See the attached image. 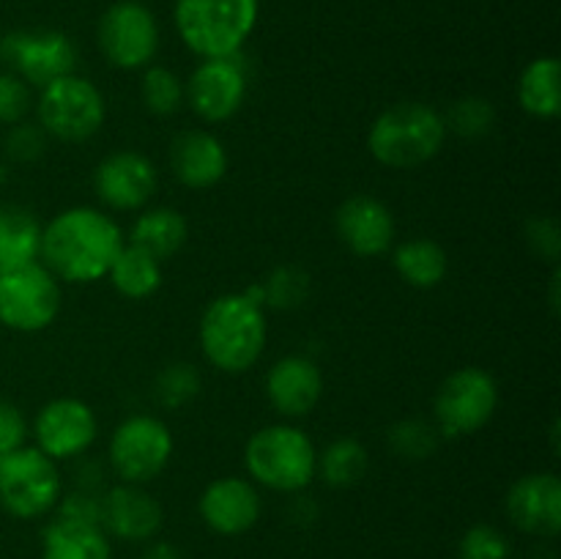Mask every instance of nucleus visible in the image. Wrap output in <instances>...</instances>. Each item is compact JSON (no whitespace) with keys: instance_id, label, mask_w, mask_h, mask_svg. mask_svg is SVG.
Returning <instances> with one entry per match:
<instances>
[{"instance_id":"obj_21","label":"nucleus","mask_w":561,"mask_h":559,"mask_svg":"<svg viewBox=\"0 0 561 559\" xmlns=\"http://www.w3.org/2000/svg\"><path fill=\"white\" fill-rule=\"evenodd\" d=\"M162 526V507L140 486L113 488L102 497V529L124 540H148Z\"/></svg>"},{"instance_id":"obj_3","label":"nucleus","mask_w":561,"mask_h":559,"mask_svg":"<svg viewBox=\"0 0 561 559\" xmlns=\"http://www.w3.org/2000/svg\"><path fill=\"white\" fill-rule=\"evenodd\" d=\"M444 140V115L422 102H400L383 110L367 132L373 159L392 170H411L431 162L442 151Z\"/></svg>"},{"instance_id":"obj_10","label":"nucleus","mask_w":561,"mask_h":559,"mask_svg":"<svg viewBox=\"0 0 561 559\" xmlns=\"http://www.w3.org/2000/svg\"><path fill=\"white\" fill-rule=\"evenodd\" d=\"M173 458V433L162 420L135 414L121 422L110 438V464L131 486L153 480Z\"/></svg>"},{"instance_id":"obj_9","label":"nucleus","mask_w":561,"mask_h":559,"mask_svg":"<svg viewBox=\"0 0 561 559\" xmlns=\"http://www.w3.org/2000/svg\"><path fill=\"white\" fill-rule=\"evenodd\" d=\"M58 464L38 447H20L0 464V504L16 518H38L58 507Z\"/></svg>"},{"instance_id":"obj_39","label":"nucleus","mask_w":561,"mask_h":559,"mask_svg":"<svg viewBox=\"0 0 561 559\" xmlns=\"http://www.w3.org/2000/svg\"><path fill=\"white\" fill-rule=\"evenodd\" d=\"M140 559H181V557L170 543H153V546L146 548V554H142Z\"/></svg>"},{"instance_id":"obj_32","label":"nucleus","mask_w":561,"mask_h":559,"mask_svg":"<svg viewBox=\"0 0 561 559\" xmlns=\"http://www.w3.org/2000/svg\"><path fill=\"white\" fill-rule=\"evenodd\" d=\"M444 124L463 137H482L496 124V110L488 99L463 96L449 107V115H444Z\"/></svg>"},{"instance_id":"obj_17","label":"nucleus","mask_w":561,"mask_h":559,"mask_svg":"<svg viewBox=\"0 0 561 559\" xmlns=\"http://www.w3.org/2000/svg\"><path fill=\"white\" fill-rule=\"evenodd\" d=\"M507 515L529 535L553 537L561 529V480L553 471H531L513 482L507 493Z\"/></svg>"},{"instance_id":"obj_20","label":"nucleus","mask_w":561,"mask_h":559,"mask_svg":"<svg viewBox=\"0 0 561 559\" xmlns=\"http://www.w3.org/2000/svg\"><path fill=\"white\" fill-rule=\"evenodd\" d=\"M168 162L175 179L190 190H208L228 173L225 142L206 129H186L175 135Z\"/></svg>"},{"instance_id":"obj_25","label":"nucleus","mask_w":561,"mask_h":559,"mask_svg":"<svg viewBox=\"0 0 561 559\" xmlns=\"http://www.w3.org/2000/svg\"><path fill=\"white\" fill-rule=\"evenodd\" d=\"M42 225L31 212L0 203V272L25 266L38 258Z\"/></svg>"},{"instance_id":"obj_35","label":"nucleus","mask_w":561,"mask_h":559,"mask_svg":"<svg viewBox=\"0 0 561 559\" xmlns=\"http://www.w3.org/2000/svg\"><path fill=\"white\" fill-rule=\"evenodd\" d=\"M31 102V85L11 71H0V124H20Z\"/></svg>"},{"instance_id":"obj_30","label":"nucleus","mask_w":561,"mask_h":559,"mask_svg":"<svg viewBox=\"0 0 561 559\" xmlns=\"http://www.w3.org/2000/svg\"><path fill=\"white\" fill-rule=\"evenodd\" d=\"M197 392H201V376H197L195 365H186V362L168 365L153 381V395L162 409H181V406L192 403Z\"/></svg>"},{"instance_id":"obj_36","label":"nucleus","mask_w":561,"mask_h":559,"mask_svg":"<svg viewBox=\"0 0 561 559\" xmlns=\"http://www.w3.org/2000/svg\"><path fill=\"white\" fill-rule=\"evenodd\" d=\"M25 436H27V425L22 411L16 409L14 403L0 400V464H3L11 453L25 447Z\"/></svg>"},{"instance_id":"obj_22","label":"nucleus","mask_w":561,"mask_h":559,"mask_svg":"<svg viewBox=\"0 0 561 559\" xmlns=\"http://www.w3.org/2000/svg\"><path fill=\"white\" fill-rule=\"evenodd\" d=\"M186 239H190V225H186L184 214L168 206L142 212L135 219L129 233V244L140 247V250H146L157 261L173 258L186 244Z\"/></svg>"},{"instance_id":"obj_4","label":"nucleus","mask_w":561,"mask_h":559,"mask_svg":"<svg viewBox=\"0 0 561 559\" xmlns=\"http://www.w3.org/2000/svg\"><path fill=\"white\" fill-rule=\"evenodd\" d=\"M257 9V0H175V31L201 58H228L255 31Z\"/></svg>"},{"instance_id":"obj_28","label":"nucleus","mask_w":561,"mask_h":559,"mask_svg":"<svg viewBox=\"0 0 561 559\" xmlns=\"http://www.w3.org/2000/svg\"><path fill=\"white\" fill-rule=\"evenodd\" d=\"M367 464V449L356 438H337L318 455V471H321L323 482L332 488H348L365 477Z\"/></svg>"},{"instance_id":"obj_1","label":"nucleus","mask_w":561,"mask_h":559,"mask_svg":"<svg viewBox=\"0 0 561 559\" xmlns=\"http://www.w3.org/2000/svg\"><path fill=\"white\" fill-rule=\"evenodd\" d=\"M121 247L124 233L115 219L93 206H75L44 225L38 258L58 280L96 283L107 277Z\"/></svg>"},{"instance_id":"obj_12","label":"nucleus","mask_w":561,"mask_h":559,"mask_svg":"<svg viewBox=\"0 0 561 559\" xmlns=\"http://www.w3.org/2000/svg\"><path fill=\"white\" fill-rule=\"evenodd\" d=\"M0 60L11 75L42 91L49 82L75 75L77 49L60 31H11L0 38Z\"/></svg>"},{"instance_id":"obj_24","label":"nucleus","mask_w":561,"mask_h":559,"mask_svg":"<svg viewBox=\"0 0 561 559\" xmlns=\"http://www.w3.org/2000/svg\"><path fill=\"white\" fill-rule=\"evenodd\" d=\"M518 102L535 118H557L561 113V66L559 58L531 60L518 80Z\"/></svg>"},{"instance_id":"obj_27","label":"nucleus","mask_w":561,"mask_h":559,"mask_svg":"<svg viewBox=\"0 0 561 559\" xmlns=\"http://www.w3.org/2000/svg\"><path fill=\"white\" fill-rule=\"evenodd\" d=\"M394 269L414 288H436L449 272V255L438 241L409 239L394 250Z\"/></svg>"},{"instance_id":"obj_33","label":"nucleus","mask_w":561,"mask_h":559,"mask_svg":"<svg viewBox=\"0 0 561 559\" xmlns=\"http://www.w3.org/2000/svg\"><path fill=\"white\" fill-rule=\"evenodd\" d=\"M263 288V305H274L279 310H288V307H299L307 299V290H310V280L301 269L296 266H279L277 272L268 280L261 283Z\"/></svg>"},{"instance_id":"obj_14","label":"nucleus","mask_w":561,"mask_h":559,"mask_svg":"<svg viewBox=\"0 0 561 559\" xmlns=\"http://www.w3.org/2000/svg\"><path fill=\"white\" fill-rule=\"evenodd\" d=\"M33 433L36 447L58 464L77 458L96 442L99 422L85 400L55 398L36 414Z\"/></svg>"},{"instance_id":"obj_2","label":"nucleus","mask_w":561,"mask_h":559,"mask_svg":"<svg viewBox=\"0 0 561 559\" xmlns=\"http://www.w3.org/2000/svg\"><path fill=\"white\" fill-rule=\"evenodd\" d=\"M268 327L263 305L247 294H225L201 318V349L222 373H244L261 360Z\"/></svg>"},{"instance_id":"obj_15","label":"nucleus","mask_w":561,"mask_h":559,"mask_svg":"<svg viewBox=\"0 0 561 559\" xmlns=\"http://www.w3.org/2000/svg\"><path fill=\"white\" fill-rule=\"evenodd\" d=\"M159 184L157 168L140 151H115L93 170V190L104 206L115 212H137L153 197Z\"/></svg>"},{"instance_id":"obj_34","label":"nucleus","mask_w":561,"mask_h":559,"mask_svg":"<svg viewBox=\"0 0 561 559\" xmlns=\"http://www.w3.org/2000/svg\"><path fill=\"white\" fill-rule=\"evenodd\" d=\"M510 543L499 529L488 524L471 526L460 540V559H507Z\"/></svg>"},{"instance_id":"obj_26","label":"nucleus","mask_w":561,"mask_h":559,"mask_svg":"<svg viewBox=\"0 0 561 559\" xmlns=\"http://www.w3.org/2000/svg\"><path fill=\"white\" fill-rule=\"evenodd\" d=\"M110 283L126 299H148L162 285V261L135 244H124L107 272Z\"/></svg>"},{"instance_id":"obj_29","label":"nucleus","mask_w":561,"mask_h":559,"mask_svg":"<svg viewBox=\"0 0 561 559\" xmlns=\"http://www.w3.org/2000/svg\"><path fill=\"white\" fill-rule=\"evenodd\" d=\"M140 96L146 110H151L153 115H173L186 102V88L175 71L164 69V66H146Z\"/></svg>"},{"instance_id":"obj_7","label":"nucleus","mask_w":561,"mask_h":559,"mask_svg":"<svg viewBox=\"0 0 561 559\" xmlns=\"http://www.w3.org/2000/svg\"><path fill=\"white\" fill-rule=\"evenodd\" d=\"M499 409V384L482 367L449 373L433 400V417L442 436H469L482 431Z\"/></svg>"},{"instance_id":"obj_38","label":"nucleus","mask_w":561,"mask_h":559,"mask_svg":"<svg viewBox=\"0 0 561 559\" xmlns=\"http://www.w3.org/2000/svg\"><path fill=\"white\" fill-rule=\"evenodd\" d=\"M529 241L535 247L537 255L548 258V261H557L559 258V247H561V236H559V225L553 219H535L529 228Z\"/></svg>"},{"instance_id":"obj_18","label":"nucleus","mask_w":561,"mask_h":559,"mask_svg":"<svg viewBox=\"0 0 561 559\" xmlns=\"http://www.w3.org/2000/svg\"><path fill=\"white\" fill-rule=\"evenodd\" d=\"M201 518L217 535H244L261 518V493L244 477H219L203 491Z\"/></svg>"},{"instance_id":"obj_11","label":"nucleus","mask_w":561,"mask_h":559,"mask_svg":"<svg viewBox=\"0 0 561 559\" xmlns=\"http://www.w3.org/2000/svg\"><path fill=\"white\" fill-rule=\"evenodd\" d=\"M99 49L115 69H146L159 49V25L140 0H118L99 20Z\"/></svg>"},{"instance_id":"obj_5","label":"nucleus","mask_w":561,"mask_h":559,"mask_svg":"<svg viewBox=\"0 0 561 559\" xmlns=\"http://www.w3.org/2000/svg\"><path fill=\"white\" fill-rule=\"evenodd\" d=\"M244 466L261 486L296 493L318 475V449L301 427L274 422L252 433L244 447Z\"/></svg>"},{"instance_id":"obj_23","label":"nucleus","mask_w":561,"mask_h":559,"mask_svg":"<svg viewBox=\"0 0 561 559\" xmlns=\"http://www.w3.org/2000/svg\"><path fill=\"white\" fill-rule=\"evenodd\" d=\"M44 559H110L107 535L99 524L55 518L44 529Z\"/></svg>"},{"instance_id":"obj_37","label":"nucleus","mask_w":561,"mask_h":559,"mask_svg":"<svg viewBox=\"0 0 561 559\" xmlns=\"http://www.w3.org/2000/svg\"><path fill=\"white\" fill-rule=\"evenodd\" d=\"M9 153L20 162H33L36 157L44 153V129L42 126H33V124H16L14 129L9 132Z\"/></svg>"},{"instance_id":"obj_6","label":"nucleus","mask_w":561,"mask_h":559,"mask_svg":"<svg viewBox=\"0 0 561 559\" xmlns=\"http://www.w3.org/2000/svg\"><path fill=\"white\" fill-rule=\"evenodd\" d=\"M38 126L44 135L80 142L96 135L107 115L102 91L80 75H66L38 91Z\"/></svg>"},{"instance_id":"obj_13","label":"nucleus","mask_w":561,"mask_h":559,"mask_svg":"<svg viewBox=\"0 0 561 559\" xmlns=\"http://www.w3.org/2000/svg\"><path fill=\"white\" fill-rule=\"evenodd\" d=\"M186 102L208 124L233 118L247 99V71L239 55L203 58L186 82Z\"/></svg>"},{"instance_id":"obj_31","label":"nucleus","mask_w":561,"mask_h":559,"mask_svg":"<svg viewBox=\"0 0 561 559\" xmlns=\"http://www.w3.org/2000/svg\"><path fill=\"white\" fill-rule=\"evenodd\" d=\"M438 438H442V433H438L436 422L431 425V422L425 420H403L389 431V444H392V449L400 458L409 460H420L436 453Z\"/></svg>"},{"instance_id":"obj_8","label":"nucleus","mask_w":561,"mask_h":559,"mask_svg":"<svg viewBox=\"0 0 561 559\" xmlns=\"http://www.w3.org/2000/svg\"><path fill=\"white\" fill-rule=\"evenodd\" d=\"M60 312L58 277L44 263L0 272V323L14 332H42Z\"/></svg>"},{"instance_id":"obj_19","label":"nucleus","mask_w":561,"mask_h":559,"mask_svg":"<svg viewBox=\"0 0 561 559\" xmlns=\"http://www.w3.org/2000/svg\"><path fill=\"white\" fill-rule=\"evenodd\" d=\"M323 395L321 367L307 356H283L272 370L266 373V398L277 414L296 420L307 417Z\"/></svg>"},{"instance_id":"obj_16","label":"nucleus","mask_w":561,"mask_h":559,"mask_svg":"<svg viewBox=\"0 0 561 559\" xmlns=\"http://www.w3.org/2000/svg\"><path fill=\"white\" fill-rule=\"evenodd\" d=\"M340 241L354 255L378 258L394 241V217L383 201L373 195H351L334 214Z\"/></svg>"}]
</instances>
